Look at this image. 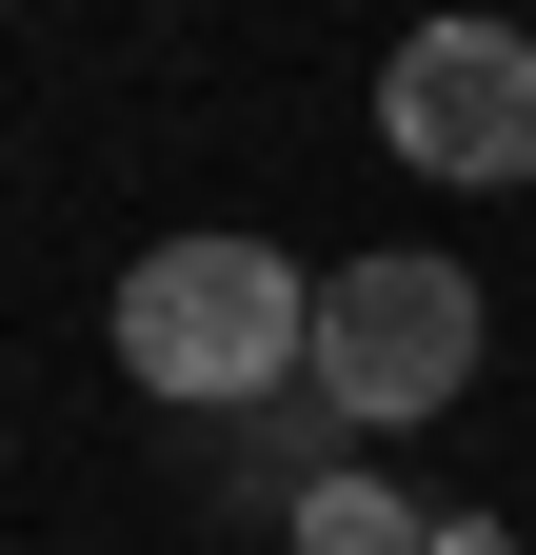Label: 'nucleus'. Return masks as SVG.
Wrapping results in <instances>:
<instances>
[{"instance_id": "nucleus-1", "label": "nucleus", "mask_w": 536, "mask_h": 555, "mask_svg": "<svg viewBox=\"0 0 536 555\" xmlns=\"http://www.w3.org/2000/svg\"><path fill=\"white\" fill-rule=\"evenodd\" d=\"M279 358H318V278H279V238H159L119 258V377L179 416L279 397Z\"/></svg>"}, {"instance_id": "nucleus-2", "label": "nucleus", "mask_w": 536, "mask_h": 555, "mask_svg": "<svg viewBox=\"0 0 536 555\" xmlns=\"http://www.w3.org/2000/svg\"><path fill=\"white\" fill-rule=\"evenodd\" d=\"M318 416H437L457 377H477V278H437V258H358V278H318Z\"/></svg>"}, {"instance_id": "nucleus-3", "label": "nucleus", "mask_w": 536, "mask_h": 555, "mask_svg": "<svg viewBox=\"0 0 536 555\" xmlns=\"http://www.w3.org/2000/svg\"><path fill=\"white\" fill-rule=\"evenodd\" d=\"M378 139H397L418 179H536V40L418 21V40H397V80H378Z\"/></svg>"}, {"instance_id": "nucleus-4", "label": "nucleus", "mask_w": 536, "mask_h": 555, "mask_svg": "<svg viewBox=\"0 0 536 555\" xmlns=\"http://www.w3.org/2000/svg\"><path fill=\"white\" fill-rule=\"evenodd\" d=\"M298 555H437V516L397 496V476H318V496H298Z\"/></svg>"}, {"instance_id": "nucleus-5", "label": "nucleus", "mask_w": 536, "mask_h": 555, "mask_svg": "<svg viewBox=\"0 0 536 555\" xmlns=\"http://www.w3.org/2000/svg\"><path fill=\"white\" fill-rule=\"evenodd\" d=\"M437 555H516V535H497V516H437Z\"/></svg>"}]
</instances>
